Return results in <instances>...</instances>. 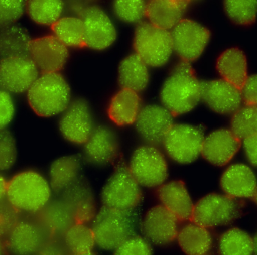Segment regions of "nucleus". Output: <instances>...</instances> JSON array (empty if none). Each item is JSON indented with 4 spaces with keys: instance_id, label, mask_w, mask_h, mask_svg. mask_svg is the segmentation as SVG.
Wrapping results in <instances>:
<instances>
[{
    "instance_id": "9b49d317",
    "label": "nucleus",
    "mask_w": 257,
    "mask_h": 255,
    "mask_svg": "<svg viewBox=\"0 0 257 255\" xmlns=\"http://www.w3.org/2000/svg\"><path fill=\"white\" fill-rule=\"evenodd\" d=\"M174 51L184 61H194L203 54L211 37L210 31L199 23L183 19L172 30Z\"/></svg>"
},
{
    "instance_id": "6e6552de",
    "label": "nucleus",
    "mask_w": 257,
    "mask_h": 255,
    "mask_svg": "<svg viewBox=\"0 0 257 255\" xmlns=\"http://www.w3.org/2000/svg\"><path fill=\"white\" fill-rule=\"evenodd\" d=\"M203 130L194 125L178 123L172 125L163 144L168 156L175 162L189 164L202 154Z\"/></svg>"
},
{
    "instance_id": "9d476101",
    "label": "nucleus",
    "mask_w": 257,
    "mask_h": 255,
    "mask_svg": "<svg viewBox=\"0 0 257 255\" xmlns=\"http://www.w3.org/2000/svg\"><path fill=\"white\" fill-rule=\"evenodd\" d=\"M39 75L28 54L0 57V89L11 94L27 93Z\"/></svg>"
},
{
    "instance_id": "6ab92c4d",
    "label": "nucleus",
    "mask_w": 257,
    "mask_h": 255,
    "mask_svg": "<svg viewBox=\"0 0 257 255\" xmlns=\"http://www.w3.org/2000/svg\"><path fill=\"white\" fill-rule=\"evenodd\" d=\"M45 229L30 221L17 222L9 230L8 246L14 254L29 255L42 251L45 247Z\"/></svg>"
},
{
    "instance_id": "f3484780",
    "label": "nucleus",
    "mask_w": 257,
    "mask_h": 255,
    "mask_svg": "<svg viewBox=\"0 0 257 255\" xmlns=\"http://www.w3.org/2000/svg\"><path fill=\"white\" fill-rule=\"evenodd\" d=\"M241 144V139L231 130H216L205 137L201 155L210 164L223 167L232 161Z\"/></svg>"
},
{
    "instance_id": "c03bdc74",
    "label": "nucleus",
    "mask_w": 257,
    "mask_h": 255,
    "mask_svg": "<svg viewBox=\"0 0 257 255\" xmlns=\"http://www.w3.org/2000/svg\"><path fill=\"white\" fill-rule=\"evenodd\" d=\"M243 140L242 146L246 158L250 164L257 167V133Z\"/></svg>"
},
{
    "instance_id": "20e7f679",
    "label": "nucleus",
    "mask_w": 257,
    "mask_h": 255,
    "mask_svg": "<svg viewBox=\"0 0 257 255\" xmlns=\"http://www.w3.org/2000/svg\"><path fill=\"white\" fill-rule=\"evenodd\" d=\"M136 54L151 67H161L174 51L172 33L151 22L139 23L133 40Z\"/></svg>"
},
{
    "instance_id": "c85d7f7f",
    "label": "nucleus",
    "mask_w": 257,
    "mask_h": 255,
    "mask_svg": "<svg viewBox=\"0 0 257 255\" xmlns=\"http://www.w3.org/2000/svg\"><path fill=\"white\" fill-rule=\"evenodd\" d=\"M31 40L27 30L18 24L0 28V57L28 54Z\"/></svg>"
},
{
    "instance_id": "ddd939ff",
    "label": "nucleus",
    "mask_w": 257,
    "mask_h": 255,
    "mask_svg": "<svg viewBox=\"0 0 257 255\" xmlns=\"http://www.w3.org/2000/svg\"><path fill=\"white\" fill-rule=\"evenodd\" d=\"M28 55L40 73L60 72L69 58V50L54 35H46L32 39Z\"/></svg>"
},
{
    "instance_id": "2eb2a0df",
    "label": "nucleus",
    "mask_w": 257,
    "mask_h": 255,
    "mask_svg": "<svg viewBox=\"0 0 257 255\" xmlns=\"http://www.w3.org/2000/svg\"><path fill=\"white\" fill-rule=\"evenodd\" d=\"M201 99L220 114H233L243 102L241 89L223 78L201 83Z\"/></svg>"
},
{
    "instance_id": "a19ab883",
    "label": "nucleus",
    "mask_w": 257,
    "mask_h": 255,
    "mask_svg": "<svg viewBox=\"0 0 257 255\" xmlns=\"http://www.w3.org/2000/svg\"><path fill=\"white\" fill-rule=\"evenodd\" d=\"M114 254L119 255H148L152 254L149 244L140 237H130L125 240Z\"/></svg>"
},
{
    "instance_id": "a18cd8bd",
    "label": "nucleus",
    "mask_w": 257,
    "mask_h": 255,
    "mask_svg": "<svg viewBox=\"0 0 257 255\" xmlns=\"http://www.w3.org/2000/svg\"><path fill=\"white\" fill-rule=\"evenodd\" d=\"M8 180L0 173V202L6 197Z\"/></svg>"
},
{
    "instance_id": "e433bc0d",
    "label": "nucleus",
    "mask_w": 257,
    "mask_h": 255,
    "mask_svg": "<svg viewBox=\"0 0 257 255\" xmlns=\"http://www.w3.org/2000/svg\"><path fill=\"white\" fill-rule=\"evenodd\" d=\"M229 19L239 26H250L257 18V0H223Z\"/></svg>"
},
{
    "instance_id": "f8f14e48",
    "label": "nucleus",
    "mask_w": 257,
    "mask_h": 255,
    "mask_svg": "<svg viewBox=\"0 0 257 255\" xmlns=\"http://www.w3.org/2000/svg\"><path fill=\"white\" fill-rule=\"evenodd\" d=\"M84 24V45L90 49L103 51L111 47L117 39V30L103 9L89 6L81 10Z\"/></svg>"
},
{
    "instance_id": "4be33fe9",
    "label": "nucleus",
    "mask_w": 257,
    "mask_h": 255,
    "mask_svg": "<svg viewBox=\"0 0 257 255\" xmlns=\"http://www.w3.org/2000/svg\"><path fill=\"white\" fill-rule=\"evenodd\" d=\"M189 0H150L146 16L149 22L166 30H172L181 20L188 8Z\"/></svg>"
},
{
    "instance_id": "79ce46f5",
    "label": "nucleus",
    "mask_w": 257,
    "mask_h": 255,
    "mask_svg": "<svg viewBox=\"0 0 257 255\" xmlns=\"http://www.w3.org/2000/svg\"><path fill=\"white\" fill-rule=\"evenodd\" d=\"M15 101L12 94L0 89V130L7 129L15 115Z\"/></svg>"
},
{
    "instance_id": "58836bf2",
    "label": "nucleus",
    "mask_w": 257,
    "mask_h": 255,
    "mask_svg": "<svg viewBox=\"0 0 257 255\" xmlns=\"http://www.w3.org/2000/svg\"><path fill=\"white\" fill-rule=\"evenodd\" d=\"M18 157L16 142L7 129L0 130V173L10 170Z\"/></svg>"
},
{
    "instance_id": "412c9836",
    "label": "nucleus",
    "mask_w": 257,
    "mask_h": 255,
    "mask_svg": "<svg viewBox=\"0 0 257 255\" xmlns=\"http://www.w3.org/2000/svg\"><path fill=\"white\" fill-rule=\"evenodd\" d=\"M157 194L162 205L178 221H192L194 204L184 182L173 180L163 183L159 187Z\"/></svg>"
},
{
    "instance_id": "c9c22d12",
    "label": "nucleus",
    "mask_w": 257,
    "mask_h": 255,
    "mask_svg": "<svg viewBox=\"0 0 257 255\" xmlns=\"http://www.w3.org/2000/svg\"><path fill=\"white\" fill-rule=\"evenodd\" d=\"M231 131L241 140L257 133V105L245 104L232 114Z\"/></svg>"
},
{
    "instance_id": "4468645a",
    "label": "nucleus",
    "mask_w": 257,
    "mask_h": 255,
    "mask_svg": "<svg viewBox=\"0 0 257 255\" xmlns=\"http://www.w3.org/2000/svg\"><path fill=\"white\" fill-rule=\"evenodd\" d=\"M59 129L65 140L73 144H85L93 131L88 104L83 99L71 102L62 113Z\"/></svg>"
},
{
    "instance_id": "473e14b6",
    "label": "nucleus",
    "mask_w": 257,
    "mask_h": 255,
    "mask_svg": "<svg viewBox=\"0 0 257 255\" xmlns=\"http://www.w3.org/2000/svg\"><path fill=\"white\" fill-rule=\"evenodd\" d=\"M65 243L75 254H91L96 244L92 228L84 223H74L65 232Z\"/></svg>"
},
{
    "instance_id": "f257e3e1",
    "label": "nucleus",
    "mask_w": 257,
    "mask_h": 255,
    "mask_svg": "<svg viewBox=\"0 0 257 255\" xmlns=\"http://www.w3.org/2000/svg\"><path fill=\"white\" fill-rule=\"evenodd\" d=\"M201 83L188 62L178 63L165 81L160 99L174 115L190 112L201 99Z\"/></svg>"
},
{
    "instance_id": "2f4dec72",
    "label": "nucleus",
    "mask_w": 257,
    "mask_h": 255,
    "mask_svg": "<svg viewBox=\"0 0 257 255\" xmlns=\"http://www.w3.org/2000/svg\"><path fill=\"white\" fill-rule=\"evenodd\" d=\"M40 212L42 225L51 231L66 232L75 223L73 212L66 201L49 203Z\"/></svg>"
},
{
    "instance_id": "de8ad7c7",
    "label": "nucleus",
    "mask_w": 257,
    "mask_h": 255,
    "mask_svg": "<svg viewBox=\"0 0 257 255\" xmlns=\"http://www.w3.org/2000/svg\"><path fill=\"white\" fill-rule=\"evenodd\" d=\"M253 201H254L255 203H256V204L257 205V189L256 193H255L254 196H253Z\"/></svg>"
},
{
    "instance_id": "cd10ccee",
    "label": "nucleus",
    "mask_w": 257,
    "mask_h": 255,
    "mask_svg": "<svg viewBox=\"0 0 257 255\" xmlns=\"http://www.w3.org/2000/svg\"><path fill=\"white\" fill-rule=\"evenodd\" d=\"M64 0H27L26 14L35 24L53 26L63 17Z\"/></svg>"
},
{
    "instance_id": "09e8293b",
    "label": "nucleus",
    "mask_w": 257,
    "mask_h": 255,
    "mask_svg": "<svg viewBox=\"0 0 257 255\" xmlns=\"http://www.w3.org/2000/svg\"><path fill=\"white\" fill-rule=\"evenodd\" d=\"M3 244H2L1 239H0V254L3 253Z\"/></svg>"
},
{
    "instance_id": "7ed1b4c3",
    "label": "nucleus",
    "mask_w": 257,
    "mask_h": 255,
    "mask_svg": "<svg viewBox=\"0 0 257 255\" xmlns=\"http://www.w3.org/2000/svg\"><path fill=\"white\" fill-rule=\"evenodd\" d=\"M29 106L39 117L61 114L71 103V90L60 72H43L27 92Z\"/></svg>"
},
{
    "instance_id": "dca6fc26",
    "label": "nucleus",
    "mask_w": 257,
    "mask_h": 255,
    "mask_svg": "<svg viewBox=\"0 0 257 255\" xmlns=\"http://www.w3.org/2000/svg\"><path fill=\"white\" fill-rule=\"evenodd\" d=\"M173 122L174 114L163 105H149L141 109L135 123L142 138L154 146L163 143Z\"/></svg>"
},
{
    "instance_id": "5701e85b",
    "label": "nucleus",
    "mask_w": 257,
    "mask_h": 255,
    "mask_svg": "<svg viewBox=\"0 0 257 255\" xmlns=\"http://www.w3.org/2000/svg\"><path fill=\"white\" fill-rule=\"evenodd\" d=\"M84 145L86 155L95 164H108L117 157L118 145L115 134L105 126L93 129Z\"/></svg>"
},
{
    "instance_id": "a211bd4d",
    "label": "nucleus",
    "mask_w": 257,
    "mask_h": 255,
    "mask_svg": "<svg viewBox=\"0 0 257 255\" xmlns=\"http://www.w3.org/2000/svg\"><path fill=\"white\" fill-rule=\"evenodd\" d=\"M178 220L163 205L151 208L143 220L144 233L156 245H167L175 241L178 232Z\"/></svg>"
},
{
    "instance_id": "0eeeda50",
    "label": "nucleus",
    "mask_w": 257,
    "mask_h": 255,
    "mask_svg": "<svg viewBox=\"0 0 257 255\" xmlns=\"http://www.w3.org/2000/svg\"><path fill=\"white\" fill-rule=\"evenodd\" d=\"M96 244L104 250H115L130 237L133 222L130 212L104 206L95 217L92 227Z\"/></svg>"
},
{
    "instance_id": "a878e982",
    "label": "nucleus",
    "mask_w": 257,
    "mask_h": 255,
    "mask_svg": "<svg viewBox=\"0 0 257 255\" xmlns=\"http://www.w3.org/2000/svg\"><path fill=\"white\" fill-rule=\"evenodd\" d=\"M176 239L186 254H206L212 246V237L208 228L192 221L178 230Z\"/></svg>"
},
{
    "instance_id": "c756f323",
    "label": "nucleus",
    "mask_w": 257,
    "mask_h": 255,
    "mask_svg": "<svg viewBox=\"0 0 257 255\" xmlns=\"http://www.w3.org/2000/svg\"><path fill=\"white\" fill-rule=\"evenodd\" d=\"M79 170V162L74 156H64L55 160L49 169V182L56 191L68 189L73 185Z\"/></svg>"
},
{
    "instance_id": "37998d69",
    "label": "nucleus",
    "mask_w": 257,
    "mask_h": 255,
    "mask_svg": "<svg viewBox=\"0 0 257 255\" xmlns=\"http://www.w3.org/2000/svg\"><path fill=\"white\" fill-rule=\"evenodd\" d=\"M241 92L244 103L257 105V74L247 77Z\"/></svg>"
},
{
    "instance_id": "4c0bfd02",
    "label": "nucleus",
    "mask_w": 257,
    "mask_h": 255,
    "mask_svg": "<svg viewBox=\"0 0 257 255\" xmlns=\"http://www.w3.org/2000/svg\"><path fill=\"white\" fill-rule=\"evenodd\" d=\"M147 5L146 0H114L113 9L120 21L136 24L146 16Z\"/></svg>"
},
{
    "instance_id": "423d86ee",
    "label": "nucleus",
    "mask_w": 257,
    "mask_h": 255,
    "mask_svg": "<svg viewBox=\"0 0 257 255\" xmlns=\"http://www.w3.org/2000/svg\"><path fill=\"white\" fill-rule=\"evenodd\" d=\"M141 198L140 185L127 166L120 161L102 190V200L104 206L117 210L130 212L139 204Z\"/></svg>"
},
{
    "instance_id": "f03ea898",
    "label": "nucleus",
    "mask_w": 257,
    "mask_h": 255,
    "mask_svg": "<svg viewBox=\"0 0 257 255\" xmlns=\"http://www.w3.org/2000/svg\"><path fill=\"white\" fill-rule=\"evenodd\" d=\"M50 182L39 172L24 170L8 181L6 197L11 207L23 213L43 210L51 201Z\"/></svg>"
},
{
    "instance_id": "8fccbe9b",
    "label": "nucleus",
    "mask_w": 257,
    "mask_h": 255,
    "mask_svg": "<svg viewBox=\"0 0 257 255\" xmlns=\"http://www.w3.org/2000/svg\"><path fill=\"white\" fill-rule=\"evenodd\" d=\"M189 1H190V0H189Z\"/></svg>"
},
{
    "instance_id": "b1692460",
    "label": "nucleus",
    "mask_w": 257,
    "mask_h": 255,
    "mask_svg": "<svg viewBox=\"0 0 257 255\" xmlns=\"http://www.w3.org/2000/svg\"><path fill=\"white\" fill-rule=\"evenodd\" d=\"M141 109L139 93L121 88L111 99L108 106V117L117 126H128L136 122Z\"/></svg>"
},
{
    "instance_id": "7c9ffc66",
    "label": "nucleus",
    "mask_w": 257,
    "mask_h": 255,
    "mask_svg": "<svg viewBox=\"0 0 257 255\" xmlns=\"http://www.w3.org/2000/svg\"><path fill=\"white\" fill-rule=\"evenodd\" d=\"M53 35L66 47L84 45V24L81 17L63 16L51 26Z\"/></svg>"
},
{
    "instance_id": "ea45409f",
    "label": "nucleus",
    "mask_w": 257,
    "mask_h": 255,
    "mask_svg": "<svg viewBox=\"0 0 257 255\" xmlns=\"http://www.w3.org/2000/svg\"><path fill=\"white\" fill-rule=\"evenodd\" d=\"M27 0H0V28L17 24L26 13Z\"/></svg>"
},
{
    "instance_id": "72a5a7b5",
    "label": "nucleus",
    "mask_w": 257,
    "mask_h": 255,
    "mask_svg": "<svg viewBox=\"0 0 257 255\" xmlns=\"http://www.w3.org/2000/svg\"><path fill=\"white\" fill-rule=\"evenodd\" d=\"M219 251L224 255H250L254 252V242L248 233L234 227L222 234Z\"/></svg>"
},
{
    "instance_id": "bb28decb",
    "label": "nucleus",
    "mask_w": 257,
    "mask_h": 255,
    "mask_svg": "<svg viewBox=\"0 0 257 255\" xmlns=\"http://www.w3.org/2000/svg\"><path fill=\"white\" fill-rule=\"evenodd\" d=\"M148 66L136 54L123 59L119 66L118 82L121 88L141 92L149 82Z\"/></svg>"
},
{
    "instance_id": "1a4fd4ad",
    "label": "nucleus",
    "mask_w": 257,
    "mask_h": 255,
    "mask_svg": "<svg viewBox=\"0 0 257 255\" xmlns=\"http://www.w3.org/2000/svg\"><path fill=\"white\" fill-rule=\"evenodd\" d=\"M128 168L139 185L147 188H159L166 182L169 174L164 155L150 144L135 150Z\"/></svg>"
},
{
    "instance_id": "49530a36",
    "label": "nucleus",
    "mask_w": 257,
    "mask_h": 255,
    "mask_svg": "<svg viewBox=\"0 0 257 255\" xmlns=\"http://www.w3.org/2000/svg\"><path fill=\"white\" fill-rule=\"evenodd\" d=\"M253 242H254V252L257 254V234L253 239Z\"/></svg>"
},
{
    "instance_id": "39448f33",
    "label": "nucleus",
    "mask_w": 257,
    "mask_h": 255,
    "mask_svg": "<svg viewBox=\"0 0 257 255\" xmlns=\"http://www.w3.org/2000/svg\"><path fill=\"white\" fill-rule=\"evenodd\" d=\"M244 203L226 194H208L193 208L192 221L206 228L228 225L241 215Z\"/></svg>"
},
{
    "instance_id": "f704fd0d",
    "label": "nucleus",
    "mask_w": 257,
    "mask_h": 255,
    "mask_svg": "<svg viewBox=\"0 0 257 255\" xmlns=\"http://www.w3.org/2000/svg\"><path fill=\"white\" fill-rule=\"evenodd\" d=\"M66 203L69 205L73 212L75 223H86L94 216V203L93 197L87 189L78 186L71 190Z\"/></svg>"
},
{
    "instance_id": "aec40b11",
    "label": "nucleus",
    "mask_w": 257,
    "mask_h": 255,
    "mask_svg": "<svg viewBox=\"0 0 257 255\" xmlns=\"http://www.w3.org/2000/svg\"><path fill=\"white\" fill-rule=\"evenodd\" d=\"M220 187L225 194L233 198H253L257 189L256 175L245 164H233L222 175Z\"/></svg>"
},
{
    "instance_id": "393cba45",
    "label": "nucleus",
    "mask_w": 257,
    "mask_h": 255,
    "mask_svg": "<svg viewBox=\"0 0 257 255\" xmlns=\"http://www.w3.org/2000/svg\"><path fill=\"white\" fill-rule=\"evenodd\" d=\"M217 69L223 79L241 89L248 77L247 57L242 50L230 48L220 54Z\"/></svg>"
}]
</instances>
